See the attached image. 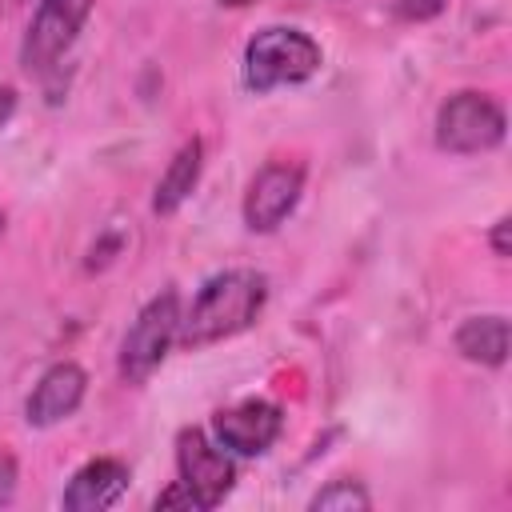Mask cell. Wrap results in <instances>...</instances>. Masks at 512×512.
I'll return each mask as SVG.
<instances>
[{
  "label": "cell",
  "mask_w": 512,
  "mask_h": 512,
  "mask_svg": "<svg viewBox=\"0 0 512 512\" xmlns=\"http://www.w3.org/2000/svg\"><path fill=\"white\" fill-rule=\"evenodd\" d=\"M324 52L320 44L300 32V28H260L248 44H244V84L252 92H272V88H288V84H304L320 72Z\"/></svg>",
  "instance_id": "cell-2"
},
{
  "label": "cell",
  "mask_w": 512,
  "mask_h": 512,
  "mask_svg": "<svg viewBox=\"0 0 512 512\" xmlns=\"http://www.w3.org/2000/svg\"><path fill=\"white\" fill-rule=\"evenodd\" d=\"M128 480H132V472H128L124 460H116V456H96V460H88V464L68 480L60 504H64L68 512H104V508H112V504L128 492Z\"/></svg>",
  "instance_id": "cell-10"
},
{
  "label": "cell",
  "mask_w": 512,
  "mask_h": 512,
  "mask_svg": "<svg viewBox=\"0 0 512 512\" xmlns=\"http://www.w3.org/2000/svg\"><path fill=\"white\" fill-rule=\"evenodd\" d=\"M176 332H180V292L164 288L136 312V320L128 324V332L120 340V356H116L120 380L124 384H144L168 360V348L176 344Z\"/></svg>",
  "instance_id": "cell-3"
},
{
  "label": "cell",
  "mask_w": 512,
  "mask_h": 512,
  "mask_svg": "<svg viewBox=\"0 0 512 512\" xmlns=\"http://www.w3.org/2000/svg\"><path fill=\"white\" fill-rule=\"evenodd\" d=\"M308 508L312 512H364V508H372V496L364 492V484L360 480H332V484H324L312 500H308Z\"/></svg>",
  "instance_id": "cell-13"
},
{
  "label": "cell",
  "mask_w": 512,
  "mask_h": 512,
  "mask_svg": "<svg viewBox=\"0 0 512 512\" xmlns=\"http://www.w3.org/2000/svg\"><path fill=\"white\" fill-rule=\"evenodd\" d=\"M280 428H284L280 404L260 400V396L240 400V404H232V408H220V412L212 416L216 444L228 448V452H236V456H264V452L276 444Z\"/></svg>",
  "instance_id": "cell-8"
},
{
  "label": "cell",
  "mask_w": 512,
  "mask_h": 512,
  "mask_svg": "<svg viewBox=\"0 0 512 512\" xmlns=\"http://www.w3.org/2000/svg\"><path fill=\"white\" fill-rule=\"evenodd\" d=\"M152 508H156V512H168V508H188V512H192V508H196V500H192V492L176 480V484H168V488L156 496V504H152Z\"/></svg>",
  "instance_id": "cell-14"
},
{
  "label": "cell",
  "mask_w": 512,
  "mask_h": 512,
  "mask_svg": "<svg viewBox=\"0 0 512 512\" xmlns=\"http://www.w3.org/2000/svg\"><path fill=\"white\" fill-rule=\"evenodd\" d=\"M268 304V276L256 268H224L200 284L188 312H180V348H208L248 332Z\"/></svg>",
  "instance_id": "cell-1"
},
{
  "label": "cell",
  "mask_w": 512,
  "mask_h": 512,
  "mask_svg": "<svg viewBox=\"0 0 512 512\" xmlns=\"http://www.w3.org/2000/svg\"><path fill=\"white\" fill-rule=\"evenodd\" d=\"M84 392H88L84 368H80L76 360H60V364H52V368L36 380V388L28 392V400H24V420H28L32 428H52V424L68 420V416L80 408Z\"/></svg>",
  "instance_id": "cell-9"
},
{
  "label": "cell",
  "mask_w": 512,
  "mask_h": 512,
  "mask_svg": "<svg viewBox=\"0 0 512 512\" xmlns=\"http://www.w3.org/2000/svg\"><path fill=\"white\" fill-rule=\"evenodd\" d=\"M16 480H20L16 456H12V452H0V508L12 504V496H16Z\"/></svg>",
  "instance_id": "cell-15"
},
{
  "label": "cell",
  "mask_w": 512,
  "mask_h": 512,
  "mask_svg": "<svg viewBox=\"0 0 512 512\" xmlns=\"http://www.w3.org/2000/svg\"><path fill=\"white\" fill-rule=\"evenodd\" d=\"M444 8V0H396V16L404 20H428Z\"/></svg>",
  "instance_id": "cell-16"
},
{
  "label": "cell",
  "mask_w": 512,
  "mask_h": 512,
  "mask_svg": "<svg viewBox=\"0 0 512 512\" xmlns=\"http://www.w3.org/2000/svg\"><path fill=\"white\" fill-rule=\"evenodd\" d=\"M508 132V116L504 108L476 88L452 92L440 112H436V148L452 152V156H476V152H492Z\"/></svg>",
  "instance_id": "cell-4"
},
{
  "label": "cell",
  "mask_w": 512,
  "mask_h": 512,
  "mask_svg": "<svg viewBox=\"0 0 512 512\" xmlns=\"http://www.w3.org/2000/svg\"><path fill=\"white\" fill-rule=\"evenodd\" d=\"M12 112H16V92L8 84H0V128L12 120Z\"/></svg>",
  "instance_id": "cell-18"
},
{
  "label": "cell",
  "mask_w": 512,
  "mask_h": 512,
  "mask_svg": "<svg viewBox=\"0 0 512 512\" xmlns=\"http://www.w3.org/2000/svg\"><path fill=\"white\" fill-rule=\"evenodd\" d=\"M220 4H228V8H244V4H256V0H220Z\"/></svg>",
  "instance_id": "cell-19"
},
{
  "label": "cell",
  "mask_w": 512,
  "mask_h": 512,
  "mask_svg": "<svg viewBox=\"0 0 512 512\" xmlns=\"http://www.w3.org/2000/svg\"><path fill=\"white\" fill-rule=\"evenodd\" d=\"M4 224H8V216H4V212H0V236H4Z\"/></svg>",
  "instance_id": "cell-20"
},
{
  "label": "cell",
  "mask_w": 512,
  "mask_h": 512,
  "mask_svg": "<svg viewBox=\"0 0 512 512\" xmlns=\"http://www.w3.org/2000/svg\"><path fill=\"white\" fill-rule=\"evenodd\" d=\"M508 228H512V220H508V216H500V220L492 224V236H488V244H492V252H496L500 260L512 252V248H508Z\"/></svg>",
  "instance_id": "cell-17"
},
{
  "label": "cell",
  "mask_w": 512,
  "mask_h": 512,
  "mask_svg": "<svg viewBox=\"0 0 512 512\" xmlns=\"http://www.w3.org/2000/svg\"><path fill=\"white\" fill-rule=\"evenodd\" d=\"M176 472H180V484L192 492L196 508L224 504V496L236 484L232 452L220 448L216 440H208V432H200V428L176 432Z\"/></svg>",
  "instance_id": "cell-5"
},
{
  "label": "cell",
  "mask_w": 512,
  "mask_h": 512,
  "mask_svg": "<svg viewBox=\"0 0 512 512\" xmlns=\"http://www.w3.org/2000/svg\"><path fill=\"white\" fill-rule=\"evenodd\" d=\"M96 0H40L32 20H28V32H24V44H20V64L24 72H44L52 68L68 48L72 40L80 36L88 12H92Z\"/></svg>",
  "instance_id": "cell-6"
},
{
  "label": "cell",
  "mask_w": 512,
  "mask_h": 512,
  "mask_svg": "<svg viewBox=\"0 0 512 512\" xmlns=\"http://www.w3.org/2000/svg\"><path fill=\"white\" fill-rule=\"evenodd\" d=\"M304 164L300 160H268L244 192V224L248 232H276L304 192Z\"/></svg>",
  "instance_id": "cell-7"
},
{
  "label": "cell",
  "mask_w": 512,
  "mask_h": 512,
  "mask_svg": "<svg viewBox=\"0 0 512 512\" xmlns=\"http://www.w3.org/2000/svg\"><path fill=\"white\" fill-rule=\"evenodd\" d=\"M456 352L480 368H500L508 360V320L504 316H468L456 328Z\"/></svg>",
  "instance_id": "cell-12"
},
{
  "label": "cell",
  "mask_w": 512,
  "mask_h": 512,
  "mask_svg": "<svg viewBox=\"0 0 512 512\" xmlns=\"http://www.w3.org/2000/svg\"><path fill=\"white\" fill-rule=\"evenodd\" d=\"M200 172H204V140L192 136L176 148V156L168 160L164 176L156 180V192H152V212L156 216H172L200 184Z\"/></svg>",
  "instance_id": "cell-11"
}]
</instances>
